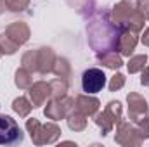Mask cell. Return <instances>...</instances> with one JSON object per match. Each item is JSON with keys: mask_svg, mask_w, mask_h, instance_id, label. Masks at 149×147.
<instances>
[{"mask_svg": "<svg viewBox=\"0 0 149 147\" xmlns=\"http://www.w3.org/2000/svg\"><path fill=\"white\" fill-rule=\"evenodd\" d=\"M125 81H127V78H125V74L121 73H116L114 76L111 78V81H109V90L111 92H116V90H120V88H123V85H125Z\"/></svg>", "mask_w": 149, "mask_h": 147, "instance_id": "cell-26", "label": "cell"}, {"mask_svg": "<svg viewBox=\"0 0 149 147\" xmlns=\"http://www.w3.org/2000/svg\"><path fill=\"white\" fill-rule=\"evenodd\" d=\"M0 55H2V54H0Z\"/></svg>", "mask_w": 149, "mask_h": 147, "instance_id": "cell-31", "label": "cell"}, {"mask_svg": "<svg viewBox=\"0 0 149 147\" xmlns=\"http://www.w3.org/2000/svg\"><path fill=\"white\" fill-rule=\"evenodd\" d=\"M66 2H68V5H71L73 9H76V12L85 14V10L88 7H92V2L94 0H66Z\"/></svg>", "mask_w": 149, "mask_h": 147, "instance_id": "cell-25", "label": "cell"}, {"mask_svg": "<svg viewBox=\"0 0 149 147\" xmlns=\"http://www.w3.org/2000/svg\"><path fill=\"white\" fill-rule=\"evenodd\" d=\"M5 7L10 12H24L30 7V0H5Z\"/></svg>", "mask_w": 149, "mask_h": 147, "instance_id": "cell-23", "label": "cell"}, {"mask_svg": "<svg viewBox=\"0 0 149 147\" xmlns=\"http://www.w3.org/2000/svg\"><path fill=\"white\" fill-rule=\"evenodd\" d=\"M3 33L7 35V38H9L12 43H16L17 47L24 45V43L30 40V35H31L30 26H28L26 23H23V21H14V23H10V24L5 28Z\"/></svg>", "mask_w": 149, "mask_h": 147, "instance_id": "cell-12", "label": "cell"}, {"mask_svg": "<svg viewBox=\"0 0 149 147\" xmlns=\"http://www.w3.org/2000/svg\"><path fill=\"white\" fill-rule=\"evenodd\" d=\"M66 121H68L70 130H73V132H83L87 128V116L83 112H80L78 109H74V107L68 112Z\"/></svg>", "mask_w": 149, "mask_h": 147, "instance_id": "cell-16", "label": "cell"}, {"mask_svg": "<svg viewBox=\"0 0 149 147\" xmlns=\"http://www.w3.org/2000/svg\"><path fill=\"white\" fill-rule=\"evenodd\" d=\"M52 73L56 74L57 78H63L66 81H71V64H70V61L64 59V57H56Z\"/></svg>", "mask_w": 149, "mask_h": 147, "instance_id": "cell-18", "label": "cell"}, {"mask_svg": "<svg viewBox=\"0 0 149 147\" xmlns=\"http://www.w3.org/2000/svg\"><path fill=\"white\" fill-rule=\"evenodd\" d=\"M137 43H139V31L130 30V28H125V30H121V33H120L116 52H120V54L125 55V57H130V55L134 54Z\"/></svg>", "mask_w": 149, "mask_h": 147, "instance_id": "cell-11", "label": "cell"}, {"mask_svg": "<svg viewBox=\"0 0 149 147\" xmlns=\"http://www.w3.org/2000/svg\"><path fill=\"white\" fill-rule=\"evenodd\" d=\"M28 95H30V101H31L33 107L43 106L47 102V99H50V83H47V81H35L28 88Z\"/></svg>", "mask_w": 149, "mask_h": 147, "instance_id": "cell-13", "label": "cell"}, {"mask_svg": "<svg viewBox=\"0 0 149 147\" xmlns=\"http://www.w3.org/2000/svg\"><path fill=\"white\" fill-rule=\"evenodd\" d=\"M106 85V74L99 68H88L81 74V88L85 94H97Z\"/></svg>", "mask_w": 149, "mask_h": 147, "instance_id": "cell-9", "label": "cell"}, {"mask_svg": "<svg viewBox=\"0 0 149 147\" xmlns=\"http://www.w3.org/2000/svg\"><path fill=\"white\" fill-rule=\"evenodd\" d=\"M97 62H101L102 66L109 68V69H120L123 66V59H121V54L116 52V50H108V52H97Z\"/></svg>", "mask_w": 149, "mask_h": 147, "instance_id": "cell-15", "label": "cell"}, {"mask_svg": "<svg viewBox=\"0 0 149 147\" xmlns=\"http://www.w3.org/2000/svg\"><path fill=\"white\" fill-rule=\"evenodd\" d=\"M141 42H142L146 47H149V26L144 30V33H142V37H141Z\"/></svg>", "mask_w": 149, "mask_h": 147, "instance_id": "cell-29", "label": "cell"}, {"mask_svg": "<svg viewBox=\"0 0 149 147\" xmlns=\"http://www.w3.org/2000/svg\"><path fill=\"white\" fill-rule=\"evenodd\" d=\"M12 109H14L16 114H19V118H28V114L35 107H33V104H31V101L28 97L21 95V97H17V99L12 101Z\"/></svg>", "mask_w": 149, "mask_h": 147, "instance_id": "cell-19", "label": "cell"}, {"mask_svg": "<svg viewBox=\"0 0 149 147\" xmlns=\"http://www.w3.org/2000/svg\"><path fill=\"white\" fill-rule=\"evenodd\" d=\"M113 21L121 28H130L135 31L144 30L146 17L141 12V0H120L111 9Z\"/></svg>", "mask_w": 149, "mask_h": 147, "instance_id": "cell-2", "label": "cell"}, {"mask_svg": "<svg viewBox=\"0 0 149 147\" xmlns=\"http://www.w3.org/2000/svg\"><path fill=\"white\" fill-rule=\"evenodd\" d=\"M141 85H144V87H149V64H146V68L141 71Z\"/></svg>", "mask_w": 149, "mask_h": 147, "instance_id": "cell-27", "label": "cell"}, {"mask_svg": "<svg viewBox=\"0 0 149 147\" xmlns=\"http://www.w3.org/2000/svg\"><path fill=\"white\" fill-rule=\"evenodd\" d=\"M141 12L146 17V21H149V0H141Z\"/></svg>", "mask_w": 149, "mask_h": 147, "instance_id": "cell-28", "label": "cell"}, {"mask_svg": "<svg viewBox=\"0 0 149 147\" xmlns=\"http://www.w3.org/2000/svg\"><path fill=\"white\" fill-rule=\"evenodd\" d=\"M5 9H7V7H5V0H0V14H2Z\"/></svg>", "mask_w": 149, "mask_h": 147, "instance_id": "cell-30", "label": "cell"}, {"mask_svg": "<svg viewBox=\"0 0 149 147\" xmlns=\"http://www.w3.org/2000/svg\"><path fill=\"white\" fill-rule=\"evenodd\" d=\"M121 114H123V107H121V102L120 101H111L108 102L106 109L102 112H95L94 114V121L95 125L99 126V130L102 132L101 135H108L113 128L121 121Z\"/></svg>", "mask_w": 149, "mask_h": 147, "instance_id": "cell-5", "label": "cell"}, {"mask_svg": "<svg viewBox=\"0 0 149 147\" xmlns=\"http://www.w3.org/2000/svg\"><path fill=\"white\" fill-rule=\"evenodd\" d=\"M26 130L33 140L35 146H45V144H54L59 140L61 137V128L54 123V121H49V123H40L37 118H30L26 119Z\"/></svg>", "mask_w": 149, "mask_h": 147, "instance_id": "cell-4", "label": "cell"}, {"mask_svg": "<svg viewBox=\"0 0 149 147\" xmlns=\"http://www.w3.org/2000/svg\"><path fill=\"white\" fill-rule=\"evenodd\" d=\"M74 107V99L64 95L61 99H50L47 102V107L43 109L45 118L52 119V121H57V119H63L68 116V112Z\"/></svg>", "mask_w": 149, "mask_h": 147, "instance_id": "cell-8", "label": "cell"}, {"mask_svg": "<svg viewBox=\"0 0 149 147\" xmlns=\"http://www.w3.org/2000/svg\"><path fill=\"white\" fill-rule=\"evenodd\" d=\"M148 64V55L146 54H137V55H130L128 62H127V69L128 73L134 74V73H141Z\"/></svg>", "mask_w": 149, "mask_h": 147, "instance_id": "cell-21", "label": "cell"}, {"mask_svg": "<svg viewBox=\"0 0 149 147\" xmlns=\"http://www.w3.org/2000/svg\"><path fill=\"white\" fill-rule=\"evenodd\" d=\"M101 107V102L97 97H92V94H80L74 99V109H78L80 112H83L87 118L94 116Z\"/></svg>", "mask_w": 149, "mask_h": 147, "instance_id": "cell-14", "label": "cell"}, {"mask_svg": "<svg viewBox=\"0 0 149 147\" xmlns=\"http://www.w3.org/2000/svg\"><path fill=\"white\" fill-rule=\"evenodd\" d=\"M134 125H135V128H137L139 137H141L142 140H148V139H149V116L141 118V119H139V121H135Z\"/></svg>", "mask_w": 149, "mask_h": 147, "instance_id": "cell-24", "label": "cell"}, {"mask_svg": "<svg viewBox=\"0 0 149 147\" xmlns=\"http://www.w3.org/2000/svg\"><path fill=\"white\" fill-rule=\"evenodd\" d=\"M50 83V99H61L68 94L70 88V81L63 80V78H54Z\"/></svg>", "mask_w": 149, "mask_h": 147, "instance_id": "cell-20", "label": "cell"}, {"mask_svg": "<svg viewBox=\"0 0 149 147\" xmlns=\"http://www.w3.org/2000/svg\"><path fill=\"white\" fill-rule=\"evenodd\" d=\"M56 57L57 55L54 54L50 47H38V49H31L23 54L21 64L23 68L30 69L33 74H47L52 73Z\"/></svg>", "mask_w": 149, "mask_h": 147, "instance_id": "cell-3", "label": "cell"}, {"mask_svg": "<svg viewBox=\"0 0 149 147\" xmlns=\"http://www.w3.org/2000/svg\"><path fill=\"white\" fill-rule=\"evenodd\" d=\"M14 83L19 90H28L31 85H33V73L26 68H17L16 74H14Z\"/></svg>", "mask_w": 149, "mask_h": 147, "instance_id": "cell-17", "label": "cell"}, {"mask_svg": "<svg viewBox=\"0 0 149 147\" xmlns=\"http://www.w3.org/2000/svg\"><path fill=\"white\" fill-rule=\"evenodd\" d=\"M19 50V47L16 45V43H12L5 33H2L0 35V54L2 55H12V54H16Z\"/></svg>", "mask_w": 149, "mask_h": 147, "instance_id": "cell-22", "label": "cell"}, {"mask_svg": "<svg viewBox=\"0 0 149 147\" xmlns=\"http://www.w3.org/2000/svg\"><path fill=\"white\" fill-rule=\"evenodd\" d=\"M127 102H128V119H130L132 123H135V121H139L141 118L148 116V112H149L148 101H146L141 94L130 92V94L127 95Z\"/></svg>", "mask_w": 149, "mask_h": 147, "instance_id": "cell-10", "label": "cell"}, {"mask_svg": "<svg viewBox=\"0 0 149 147\" xmlns=\"http://www.w3.org/2000/svg\"><path fill=\"white\" fill-rule=\"evenodd\" d=\"M23 139H24L23 130L19 128L16 119L2 114L0 116V146H16V144H21Z\"/></svg>", "mask_w": 149, "mask_h": 147, "instance_id": "cell-6", "label": "cell"}, {"mask_svg": "<svg viewBox=\"0 0 149 147\" xmlns=\"http://www.w3.org/2000/svg\"><path fill=\"white\" fill-rule=\"evenodd\" d=\"M121 28L113 21L111 10L102 7L94 10L87 19V42L95 52L116 50Z\"/></svg>", "mask_w": 149, "mask_h": 147, "instance_id": "cell-1", "label": "cell"}, {"mask_svg": "<svg viewBox=\"0 0 149 147\" xmlns=\"http://www.w3.org/2000/svg\"><path fill=\"white\" fill-rule=\"evenodd\" d=\"M114 142L120 146L132 147V146H141L142 139L137 133V128L132 121H120L116 125V133H114Z\"/></svg>", "mask_w": 149, "mask_h": 147, "instance_id": "cell-7", "label": "cell"}]
</instances>
